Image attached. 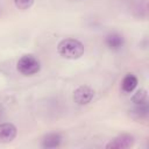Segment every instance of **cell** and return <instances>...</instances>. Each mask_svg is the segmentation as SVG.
Masks as SVG:
<instances>
[{
    "mask_svg": "<svg viewBox=\"0 0 149 149\" xmlns=\"http://www.w3.org/2000/svg\"><path fill=\"white\" fill-rule=\"evenodd\" d=\"M63 136L58 132L47 133L41 140V147L44 149H55L62 144Z\"/></svg>",
    "mask_w": 149,
    "mask_h": 149,
    "instance_id": "obj_7",
    "label": "cell"
},
{
    "mask_svg": "<svg viewBox=\"0 0 149 149\" xmlns=\"http://www.w3.org/2000/svg\"><path fill=\"white\" fill-rule=\"evenodd\" d=\"M139 84V79L134 73H127L121 80V90L125 93H132Z\"/></svg>",
    "mask_w": 149,
    "mask_h": 149,
    "instance_id": "obj_8",
    "label": "cell"
},
{
    "mask_svg": "<svg viewBox=\"0 0 149 149\" xmlns=\"http://www.w3.org/2000/svg\"><path fill=\"white\" fill-rule=\"evenodd\" d=\"M17 135V128L12 122H0V143H9Z\"/></svg>",
    "mask_w": 149,
    "mask_h": 149,
    "instance_id": "obj_5",
    "label": "cell"
},
{
    "mask_svg": "<svg viewBox=\"0 0 149 149\" xmlns=\"http://www.w3.org/2000/svg\"><path fill=\"white\" fill-rule=\"evenodd\" d=\"M34 3V0H14V5L17 9L21 10H26L28 8H30Z\"/></svg>",
    "mask_w": 149,
    "mask_h": 149,
    "instance_id": "obj_11",
    "label": "cell"
},
{
    "mask_svg": "<svg viewBox=\"0 0 149 149\" xmlns=\"http://www.w3.org/2000/svg\"><path fill=\"white\" fill-rule=\"evenodd\" d=\"M2 115H3V109H2V107L0 106V120H1V118H2Z\"/></svg>",
    "mask_w": 149,
    "mask_h": 149,
    "instance_id": "obj_12",
    "label": "cell"
},
{
    "mask_svg": "<svg viewBox=\"0 0 149 149\" xmlns=\"http://www.w3.org/2000/svg\"><path fill=\"white\" fill-rule=\"evenodd\" d=\"M135 142V137L132 134H120L115 136L113 140H111L107 144V149H126L133 147Z\"/></svg>",
    "mask_w": 149,
    "mask_h": 149,
    "instance_id": "obj_4",
    "label": "cell"
},
{
    "mask_svg": "<svg viewBox=\"0 0 149 149\" xmlns=\"http://www.w3.org/2000/svg\"><path fill=\"white\" fill-rule=\"evenodd\" d=\"M84 44L73 37H66L58 42L57 52L65 59H78L84 55Z\"/></svg>",
    "mask_w": 149,
    "mask_h": 149,
    "instance_id": "obj_1",
    "label": "cell"
},
{
    "mask_svg": "<svg viewBox=\"0 0 149 149\" xmlns=\"http://www.w3.org/2000/svg\"><path fill=\"white\" fill-rule=\"evenodd\" d=\"M104 43H105V45L109 50L118 51V50H120L125 45V37H123L122 34L116 33V31H113V33H109V34H107L105 36Z\"/></svg>",
    "mask_w": 149,
    "mask_h": 149,
    "instance_id": "obj_6",
    "label": "cell"
},
{
    "mask_svg": "<svg viewBox=\"0 0 149 149\" xmlns=\"http://www.w3.org/2000/svg\"><path fill=\"white\" fill-rule=\"evenodd\" d=\"M148 102L141 104V105H134V107L130 109V115L135 120H142L148 116Z\"/></svg>",
    "mask_w": 149,
    "mask_h": 149,
    "instance_id": "obj_9",
    "label": "cell"
},
{
    "mask_svg": "<svg viewBox=\"0 0 149 149\" xmlns=\"http://www.w3.org/2000/svg\"><path fill=\"white\" fill-rule=\"evenodd\" d=\"M73 101L79 106H85L90 104L94 98V90L88 85H80L73 92Z\"/></svg>",
    "mask_w": 149,
    "mask_h": 149,
    "instance_id": "obj_3",
    "label": "cell"
},
{
    "mask_svg": "<svg viewBox=\"0 0 149 149\" xmlns=\"http://www.w3.org/2000/svg\"><path fill=\"white\" fill-rule=\"evenodd\" d=\"M16 69L22 76H34L40 72L41 70V62L37 57H35L31 54H26L22 55L17 63H16Z\"/></svg>",
    "mask_w": 149,
    "mask_h": 149,
    "instance_id": "obj_2",
    "label": "cell"
},
{
    "mask_svg": "<svg viewBox=\"0 0 149 149\" xmlns=\"http://www.w3.org/2000/svg\"><path fill=\"white\" fill-rule=\"evenodd\" d=\"M130 101L133 102V105H141V104H146L148 102V93L144 88L137 90L130 98Z\"/></svg>",
    "mask_w": 149,
    "mask_h": 149,
    "instance_id": "obj_10",
    "label": "cell"
}]
</instances>
